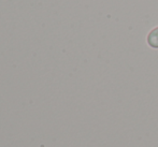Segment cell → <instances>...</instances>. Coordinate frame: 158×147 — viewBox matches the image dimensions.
Instances as JSON below:
<instances>
[{
    "label": "cell",
    "mask_w": 158,
    "mask_h": 147,
    "mask_svg": "<svg viewBox=\"0 0 158 147\" xmlns=\"http://www.w3.org/2000/svg\"><path fill=\"white\" fill-rule=\"evenodd\" d=\"M148 43L154 48H158V27L155 28L148 33Z\"/></svg>",
    "instance_id": "obj_1"
}]
</instances>
